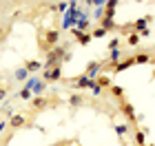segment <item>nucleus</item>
I'll return each mask as SVG.
<instances>
[{"label":"nucleus","instance_id":"3","mask_svg":"<svg viewBox=\"0 0 155 146\" xmlns=\"http://www.w3.org/2000/svg\"><path fill=\"white\" fill-rule=\"evenodd\" d=\"M67 82L73 86V91H78V93L91 91V89H93V84H95V80H89L84 73H80V75H73V78H71V80H67Z\"/></svg>","mask_w":155,"mask_h":146},{"label":"nucleus","instance_id":"10","mask_svg":"<svg viewBox=\"0 0 155 146\" xmlns=\"http://www.w3.org/2000/svg\"><path fill=\"white\" fill-rule=\"evenodd\" d=\"M102 71H104V64H102V62H100V60H91L89 64H87V69H84V75H87L89 80H95Z\"/></svg>","mask_w":155,"mask_h":146},{"label":"nucleus","instance_id":"27","mask_svg":"<svg viewBox=\"0 0 155 146\" xmlns=\"http://www.w3.org/2000/svg\"><path fill=\"white\" fill-rule=\"evenodd\" d=\"M2 133H9V122H7L5 117H0V135Z\"/></svg>","mask_w":155,"mask_h":146},{"label":"nucleus","instance_id":"32","mask_svg":"<svg viewBox=\"0 0 155 146\" xmlns=\"http://www.w3.org/2000/svg\"><path fill=\"white\" fill-rule=\"evenodd\" d=\"M153 64H155V58H153Z\"/></svg>","mask_w":155,"mask_h":146},{"label":"nucleus","instance_id":"22","mask_svg":"<svg viewBox=\"0 0 155 146\" xmlns=\"http://www.w3.org/2000/svg\"><path fill=\"white\" fill-rule=\"evenodd\" d=\"M47 86H49V84H47V82H45V80H42V78H40V82H38V84H36V89H33V97H40L42 93H45V91H47Z\"/></svg>","mask_w":155,"mask_h":146},{"label":"nucleus","instance_id":"2","mask_svg":"<svg viewBox=\"0 0 155 146\" xmlns=\"http://www.w3.org/2000/svg\"><path fill=\"white\" fill-rule=\"evenodd\" d=\"M117 113H122L126 117V124H129L131 128H137V122H140V117L135 115V106L129 102V100H122V102H117Z\"/></svg>","mask_w":155,"mask_h":146},{"label":"nucleus","instance_id":"23","mask_svg":"<svg viewBox=\"0 0 155 146\" xmlns=\"http://www.w3.org/2000/svg\"><path fill=\"white\" fill-rule=\"evenodd\" d=\"M104 36H107V31H104V29H102L100 24L91 29V38H97V40H100V38H104Z\"/></svg>","mask_w":155,"mask_h":146},{"label":"nucleus","instance_id":"30","mask_svg":"<svg viewBox=\"0 0 155 146\" xmlns=\"http://www.w3.org/2000/svg\"><path fill=\"white\" fill-rule=\"evenodd\" d=\"M153 53H155V42H153Z\"/></svg>","mask_w":155,"mask_h":146},{"label":"nucleus","instance_id":"25","mask_svg":"<svg viewBox=\"0 0 155 146\" xmlns=\"http://www.w3.org/2000/svg\"><path fill=\"white\" fill-rule=\"evenodd\" d=\"M9 31H11V27H0V44L7 40V36H9Z\"/></svg>","mask_w":155,"mask_h":146},{"label":"nucleus","instance_id":"15","mask_svg":"<svg viewBox=\"0 0 155 146\" xmlns=\"http://www.w3.org/2000/svg\"><path fill=\"white\" fill-rule=\"evenodd\" d=\"M146 128H135L133 131V144L135 146H146Z\"/></svg>","mask_w":155,"mask_h":146},{"label":"nucleus","instance_id":"1","mask_svg":"<svg viewBox=\"0 0 155 146\" xmlns=\"http://www.w3.org/2000/svg\"><path fill=\"white\" fill-rule=\"evenodd\" d=\"M60 44V31L58 29H38V49L42 53L53 51Z\"/></svg>","mask_w":155,"mask_h":146},{"label":"nucleus","instance_id":"8","mask_svg":"<svg viewBox=\"0 0 155 146\" xmlns=\"http://www.w3.org/2000/svg\"><path fill=\"white\" fill-rule=\"evenodd\" d=\"M40 78L47 82V84H55V82L62 80V67H55V69H49V71H45L42 69L40 71Z\"/></svg>","mask_w":155,"mask_h":146},{"label":"nucleus","instance_id":"29","mask_svg":"<svg viewBox=\"0 0 155 146\" xmlns=\"http://www.w3.org/2000/svg\"><path fill=\"white\" fill-rule=\"evenodd\" d=\"M71 146H82V144H78V142H73V144H71Z\"/></svg>","mask_w":155,"mask_h":146},{"label":"nucleus","instance_id":"17","mask_svg":"<svg viewBox=\"0 0 155 146\" xmlns=\"http://www.w3.org/2000/svg\"><path fill=\"white\" fill-rule=\"evenodd\" d=\"M73 38H75V42L78 44H82V47H89L91 44V33H82V31H78V29H73Z\"/></svg>","mask_w":155,"mask_h":146},{"label":"nucleus","instance_id":"20","mask_svg":"<svg viewBox=\"0 0 155 146\" xmlns=\"http://www.w3.org/2000/svg\"><path fill=\"white\" fill-rule=\"evenodd\" d=\"M109 93H111V97H115L117 102H122V100H124V86H120V84H111Z\"/></svg>","mask_w":155,"mask_h":146},{"label":"nucleus","instance_id":"9","mask_svg":"<svg viewBox=\"0 0 155 146\" xmlns=\"http://www.w3.org/2000/svg\"><path fill=\"white\" fill-rule=\"evenodd\" d=\"M7 122H9V131H18V128H25L27 124L31 126V122H27V115H25V113H13V115H11V117H9Z\"/></svg>","mask_w":155,"mask_h":146},{"label":"nucleus","instance_id":"31","mask_svg":"<svg viewBox=\"0 0 155 146\" xmlns=\"http://www.w3.org/2000/svg\"><path fill=\"white\" fill-rule=\"evenodd\" d=\"M146 146H155V144H146Z\"/></svg>","mask_w":155,"mask_h":146},{"label":"nucleus","instance_id":"28","mask_svg":"<svg viewBox=\"0 0 155 146\" xmlns=\"http://www.w3.org/2000/svg\"><path fill=\"white\" fill-rule=\"evenodd\" d=\"M73 144V140H62V142H55L53 146H71Z\"/></svg>","mask_w":155,"mask_h":146},{"label":"nucleus","instance_id":"12","mask_svg":"<svg viewBox=\"0 0 155 146\" xmlns=\"http://www.w3.org/2000/svg\"><path fill=\"white\" fill-rule=\"evenodd\" d=\"M133 62L135 64H153V53L151 51H135L133 53Z\"/></svg>","mask_w":155,"mask_h":146},{"label":"nucleus","instance_id":"16","mask_svg":"<svg viewBox=\"0 0 155 146\" xmlns=\"http://www.w3.org/2000/svg\"><path fill=\"white\" fill-rule=\"evenodd\" d=\"M75 29H78V31H82V33H89V29H91V22H89V13H82V16L78 18V22H75Z\"/></svg>","mask_w":155,"mask_h":146},{"label":"nucleus","instance_id":"24","mask_svg":"<svg viewBox=\"0 0 155 146\" xmlns=\"http://www.w3.org/2000/svg\"><path fill=\"white\" fill-rule=\"evenodd\" d=\"M107 49H109V51H113V49H122V40H120V38H113V40L107 44Z\"/></svg>","mask_w":155,"mask_h":146},{"label":"nucleus","instance_id":"11","mask_svg":"<svg viewBox=\"0 0 155 146\" xmlns=\"http://www.w3.org/2000/svg\"><path fill=\"white\" fill-rule=\"evenodd\" d=\"M131 67H135V62H133V53L131 55H126L124 60H120L117 64H113V67H109L113 73H122V71H126V69H131Z\"/></svg>","mask_w":155,"mask_h":146},{"label":"nucleus","instance_id":"19","mask_svg":"<svg viewBox=\"0 0 155 146\" xmlns=\"http://www.w3.org/2000/svg\"><path fill=\"white\" fill-rule=\"evenodd\" d=\"M111 84H113V80H111V75H97L95 78V86L97 89H111Z\"/></svg>","mask_w":155,"mask_h":146},{"label":"nucleus","instance_id":"6","mask_svg":"<svg viewBox=\"0 0 155 146\" xmlns=\"http://www.w3.org/2000/svg\"><path fill=\"white\" fill-rule=\"evenodd\" d=\"M113 131H115L117 140L122 142V146H126V137L131 135V140H133V131H135V128H131L126 122H115V124H113Z\"/></svg>","mask_w":155,"mask_h":146},{"label":"nucleus","instance_id":"7","mask_svg":"<svg viewBox=\"0 0 155 146\" xmlns=\"http://www.w3.org/2000/svg\"><path fill=\"white\" fill-rule=\"evenodd\" d=\"M67 104H69V109H71V111H78V109L87 106V104H89V100L84 97V93H78V91H73V93H69V95H67Z\"/></svg>","mask_w":155,"mask_h":146},{"label":"nucleus","instance_id":"18","mask_svg":"<svg viewBox=\"0 0 155 146\" xmlns=\"http://www.w3.org/2000/svg\"><path fill=\"white\" fill-rule=\"evenodd\" d=\"M115 11H117V2L115 0H109V2H104V18H115Z\"/></svg>","mask_w":155,"mask_h":146},{"label":"nucleus","instance_id":"14","mask_svg":"<svg viewBox=\"0 0 155 146\" xmlns=\"http://www.w3.org/2000/svg\"><path fill=\"white\" fill-rule=\"evenodd\" d=\"M22 67L29 71V75H38V73L42 71V62H40V60H25Z\"/></svg>","mask_w":155,"mask_h":146},{"label":"nucleus","instance_id":"26","mask_svg":"<svg viewBox=\"0 0 155 146\" xmlns=\"http://www.w3.org/2000/svg\"><path fill=\"white\" fill-rule=\"evenodd\" d=\"M7 93H9V86H7V84H0V104L7 100Z\"/></svg>","mask_w":155,"mask_h":146},{"label":"nucleus","instance_id":"4","mask_svg":"<svg viewBox=\"0 0 155 146\" xmlns=\"http://www.w3.org/2000/svg\"><path fill=\"white\" fill-rule=\"evenodd\" d=\"M149 22H153V16H151V13H146V16L137 18L135 22H133V31H135L140 38H146V36L151 33V29H149Z\"/></svg>","mask_w":155,"mask_h":146},{"label":"nucleus","instance_id":"13","mask_svg":"<svg viewBox=\"0 0 155 146\" xmlns=\"http://www.w3.org/2000/svg\"><path fill=\"white\" fill-rule=\"evenodd\" d=\"M27 80H29V71H27L25 67H18V69H13V73H11V82H18V84H25Z\"/></svg>","mask_w":155,"mask_h":146},{"label":"nucleus","instance_id":"21","mask_svg":"<svg viewBox=\"0 0 155 146\" xmlns=\"http://www.w3.org/2000/svg\"><path fill=\"white\" fill-rule=\"evenodd\" d=\"M140 40H142V38H140L137 33H129V36H126V47L135 49V47H140Z\"/></svg>","mask_w":155,"mask_h":146},{"label":"nucleus","instance_id":"5","mask_svg":"<svg viewBox=\"0 0 155 146\" xmlns=\"http://www.w3.org/2000/svg\"><path fill=\"white\" fill-rule=\"evenodd\" d=\"M58 104V100H49L47 95H40V97H31L29 100V109L31 111H45V109H49V106H55Z\"/></svg>","mask_w":155,"mask_h":146}]
</instances>
